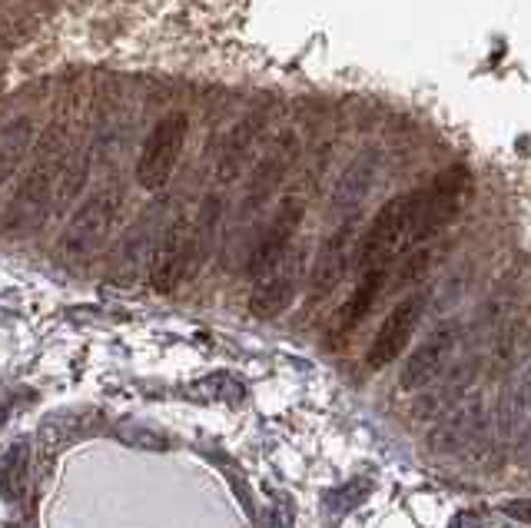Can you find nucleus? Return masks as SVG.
Here are the masks:
<instances>
[{"mask_svg":"<svg viewBox=\"0 0 531 528\" xmlns=\"http://www.w3.org/2000/svg\"><path fill=\"white\" fill-rule=\"evenodd\" d=\"M190 137V117L183 110H173L160 117V123L150 130V137L143 140L140 160H137V183L143 190H160L170 183V176L180 163V153Z\"/></svg>","mask_w":531,"mask_h":528,"instance_id":"2","label":"nucleus"},{"mask_svg":"<svg viewBox=\"0 0 531 528\" xmlns=\"http://www.w3.org/2000/svg\"><path fill=\"white\" fill-rule=\"evenodd\" d=\"M528 419H531V359L518 366V372L502 389V399H498V432L515 436Z\"/></svg>","mask_w":531,"mask_h":528,"instance_id":"13","label":"nucleus"},{"mask_svg":"<svg viewBox=\"0 0 531 528\" xmlns=\"http://www.w3.org/2000/svg\"><path fill=\"white\" fill-rule=\"evenodd\" d=\"M27 143H30L27 120H17L14 127H7L0 133V183L14 173V167H20V160H24V153H27Z\"/></svg>","mask_w":531,"mask_h":528,"instance_id":"15","label":"nucleus"},{"mask_svg":"<svg viewBox=\"0 0 531 528\" xmlns=\"http://www.w3.org/2000/svg\"><path fill=\"white\" fill-rule=\"evenodd\" d=\"M303 216H306V203L299 200V196H283L273 213V223L266 226L263 236H259L253 256H249L246 263V273L253 279H263L266 273H273V269L286 260L289 253H293V243H296V233L303 230Z\"/></svg>","mask_w":531,"mask_h":528,"instance_id":"3","label":"nucleus"},{"mask_svg":"<svg viewBox=\"0 0 531 528\" xmlns=\"http://www.w3.org/2000/svg\"><path fill=\"white\" fill-rule=\"evenodd\" d=\"M472 190H475L472 170L455 163V167L432 176L429 183L392 196L372 216L366 236L359 240L356 253L359 273L372 266H395L402 256H412L419 246L435 240L468 206Z\"/></svg>","mask_w":531,"mask_h":528,"instance_id":"1","label":"nucleus"},{"mask_svg":"<svg viewBox=\"0 0 531 528\" xmlns=\"http://www.w3.org/2000/svg\"><path fill=\"white\" fill-rule=\"evenodd\" d=\"M117 436L127 442V445H140V449H166V445H170L163 432H153V429H143V426H130V422L117 426Z\"/></svg>","mask_w":531,"mask_h":528,"instance_id":"18","label":"nucleus"},{"mask_svg":"<svg viewBox=\"0 0 531 528\" xmlns=\"http://www.w3.org/2000/svg\"><path fill=\"white\" fill-rule=\"evenodd\" d=\"M0 422H4V406H0Z\"/></svg>","mask_w":531,"mask_h":528,"instance_id":"21","label":"nucleus"},{"mask_svg":"<svg viewBox=\"0 0 531 528\" xmlns=\"http://www.w3.org/2000/svg\"><path fill=\"white\" fill-rule=\"evenodd\" d=\"M359 216H349V220H342L326 243H322V253L316 266H312L309 273V306H319L322 299L332 296V289L342 283V276L349 273V263L352 256L359 253Z\"/></svg>","mask_w":531,"mask_h":528,"instance_id":"4","label":"nucleus"},{"mask_svg":"<svg viewBox=\"0 0 531 528\" xmlns=\"http://www.w3.org/2000/svg\"><path fill=\"white\" fill-rule=\"evenodd\" d=\"M389 279H392V266L362 269L359 283L352 286V293L346 296V303H342L336 313L329 316V323H326V346L329 349H339L352 333H356V329L362 326V319H366L372 313V306L379 303V296L385 293Z\"/></svg>","mask_w":531,"mask_h":528,"instance_id":"6","label":"nucleus"},{"mask_svg":"<svg viewBox=\"0 0 531 528\" xmlns=\"http://www.w3.org/2000/svg\"><path fill=\"white\" fill-rule=\"evenodd\" d=\"M303 273H306V253L293 250L283 263L273 269V273L256 279V289H253V296H249V313H253L256 319L283 316L286 309L293 306V299L299 293V283H303Z\"/></svg>","mask_w":531,"mask_h":528,"instance_id":"11","label":"nucleus"},{"mask_svg":"<svg viewBox=\"0 0 531 528\" xmlns=\"http://www.w3.org/2000/svg\"><path fill=\"white\" fill-rule=\"evenodd\" d=\"M458 339H462V323H442L409 359H405V366L399 372V386L405 392H419L429 386V382L439 379L455 356Z\"/></svg>","mask_w":531,"mask_h":528,"instance_id":"9","label":"nucleus"},{"mask_svg":"<svg viewBox=\"0 0 531 528\" xmlns=\"http://www.w3.org/2000/svg\"><path fill=\"white\" fill-rule=\"evenodd\" d=\"M196 273H200V269H196V250H193V220L180 216V220L163 233L160 246H156L150 283L156 293H173L183 279H190Z\"/></svg>","mask_w":531,"mask_h":528,"instance_id":"7","label":"nucleus"},{"mask_svg":"<svg viewBox=\"0 0 531 528\" xmlns=\"http://www.w3.org/2000/svg\"><path fill=\"white\" fill-rule=\"evenodd\" d=\"M502 515H508L512 522H522V525H531V499H508L498 505Z\"/></svg>","mask_w":531,"mask_h":528,"instance_id":"19","label":"nucleus"},{"mask_svg":"<svg viewBox=\"0 0 531 528\" xmlns=\"http://www.w3.org/2000/svg\"><path fill=\"white\" fill-rule=\"evenodd\" d=\"M425 303H429V296L415 293V296H405L402 303H395L389 309V316L382 319L379 333H376V339H372V346L366 352L369 369H385L389 362H395L402 356V349L409 346L415 326H419V319L425 313Z\"/></svg>","mask_w":531,"mask_h":528,"instance_id":"8","label":"nucleus"},{"mask_svg":"<svg viewBox=\"0 0 531 528\" xmlns=\"http://www.w3.org/2000/svg\"><path fill=\"white\" fill-rule=\"evenodd\" d=\"M10 528H17V525H10Z\"/></svg>","mask_w":531,"mask_h":528,"instance_id":"22","label":"nucleus"},{"mask_svg":"<svg viewBox=\"0 0 531 528\" xmlns=\"http://www.w3.org/2000/svg\"><path fill=\"white\" fill-rule=\"evenodd\" d=\"M193 396H196V399L239 402V399H243V386H239V382H236L233 376H226V372H220V376H210V379L196 382V386H193Z\"/></svg>","mask_w":531,"mask_h":528,"instance_id":"17","label":"nucleus"},{"mask_svg":"<svg viewBox=\"0 0 531 528\" xmlns=\"http://www.w3.org/2000/svg\"><path fill=\"white\" fill-rule=\"evenodd\" d=\"M299 157V137L296 133H283L273 147L263 153V160L256 163V170L249 173V186H246V200H243V216L256 213L269 196L279 190V183L286 180L289 167Z\"/></svg>","mask_w":531,"mask_h":528,"instance_id":"12","label":"nucleus"},{"mask_svg":"<svg viewBox=\"0 0 531 528\" xmlns=\"http://www.w3.org/2000/svg\"><path fill=\"white\" fill-rule=\"evenodd\" d=\"M256 130H259V123H253L249 130H246V123H243V127H239L233 137H229L226 150H223V163H220V176H223V180H233V176L243 170L246 147H249V140L256 137Z\"/></svg>","mask_w":531,"mask_h":528,"instance_id":"16","label":"nucleus"},{"mask_svg":"<svg viewBox=\"0 0 531 528\" xmlns=\"http://www.w3.org/2000/svg\"><path fill=\"white\" fill-rule=\"evenodd\" d=\"M120 213V193L117 190H103L97 196H90L87 203L74 213V220L67 223L64 240H60V250L64 256H87L97 246L107 240V233L113 230Z\"/></svg>","mask_w":531,"mask_h":528,"instance_id":"5","label":"nucleus"},{"mask_svg":"<svg viewBox=\"0 0 531 528\" xmlns=\"http://www.w3.org/2000/svg\"><path fill=\"white\" fill-rule=\"evenodd\" d=\"M27 482H30V442L17 439L4 455H0V495H4L7 502L24 499Z\"/></svg>","mask_w":531,"mask_h":528,"instance_id":"14","label":"nucleus"},{"mask_svg":"<svg viewBox=\"0 0 531 528\" xmlns=\"http://www.w3.org/2000/svg\"><path fill=\"white\" fill-rule=\"evenodd\" d=\"M54 180H57V167L50 163H40L27 173V180L20 183L17 196L7 206L4 216V233L17 236V233H34L44 216L50 210V200H54Z\"/></svg>","mask_w":531,"mask_h":528,"instance_id":"10","label":"nucleus"},{"mask_svg":"<svg viewBox=\"0 0 531 528\" xmlns=\"http://www.w3.org/2000/svg\"><path fill=\"white\" fill-rule=\"evenodd\" d=\"M478 515L475 512H458L455 519H452V528H478Z\"/></svg>","mask_w":531,"mask_h":528,"instance_id":"20","label":"nucleus"}]
</instances>
